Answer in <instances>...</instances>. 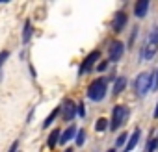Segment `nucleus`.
I'll use <instances>...</instances> for the list:
<instances>
[{
    "label": "nucleus",
    "instance_id": "nucleus-4",
    "mask_svg": "<svg viewBox=\"0 0 158 152\" xmlns=\"http://www.w3.org/2000/svg\"><path fill=\"white\" fill-rule=\"evenodd\" d=\"M128 117V110L125 106H115L114 108V113H112V122H110V128L112 130H117Z\"/></svg>",
    "mask_w": 158,
    "mask_h": 152
},
{
    "label": "nucleus",
    "instance_id": "nucleus-10",
    "mask_svg": "<svg viewBox=\"0 0 158 152\" xmlns=\"http://www.w3.org/2000/svg\"><path fill=\"white\" fill-rule=\"evenodd\" d=\"M138 139H139V130L136 128V130H134V134H132V137L128 139V143H127V146H125V152H130V150H134V146H136Z\"/></svg>",
    "mask_w": 158,
    "mask_h": 152
},
{
    "label": "nucleus",
    "instance_id": "nucleus-3",
    "mask_svg": "<svg viewBox=\"0 0 158 152\" xmlns=\"http://www.w3.org/2000/svg\"><path fill=\"white\" fill-rule=\"evenodd\" d=\"M88 95H89V98H91V100H95V102L102 100V98H104V95H106V82H104V80H95V82L89 86Z\"/></svg>",
    "mask_w": 158,
    "mask_h": 152
},
{
    "label": "nucleus",
    "instance_id": "nucleus-26",
    "mask_svg": "<svg viewBox=\"0 0 158 152\" xmlns=\"http://www.w3.org/2000/svg\"><path fill=\"white\" fill-rule=\"evenodd\" d=\"M110 152H115V150H114V148H112V150H110Z\"/></svg>",
    "mask_w": 158,
    "mask_h": 152
},
{
    "label": "nucleus",
    "instance_id": "nucleus-8",
    "mask_svg": "<svg viewBox=\"0 0 158 152\" xmlns=\"http://www.w3.org/2000/svg\"><path fill=\"white\" fill-rule=\"evenodd\" d=\"M125 22H127V15H125V13H117V15L114 17L112 26H114V30H115V32H121V30H123V26H125Z\"/></svg>",
    "mask_w": 158,
    "mask_h": 152
},
{
    "label": "nucleus",
    "instance_id": "nucleus-24",
    "mask_svg": "<svg viewBox=\"0 0 158 152\" xmlns=\"http://www.w3.org/2000/svg\"><path fill=\"white\" fill-rule=\"evenodd\" d=\"M154 117L158 119V104H156V110H154Z\"/></svg>",
    "mask_w": 158,
    "mask_h": 152
},
{
    "label": "nucleus",
    "instance_id": "nucleus-21",
    "mask_svg": "<svg viewBox=\"0 0 158 152\" xmlns=\"http://www.w3.org/2000/svg\"><path fill=\"white\" fill-rule=\"evenodd\" d=\"M78 115H80V117H84V115H86V108H84V102H82L80 106H78Z\"/></svg>",
    "mask_w": 158,
    "mask_h": 152
},
{
    "label": "nucleus",
    "instance_id": "nucleus-15",
    "mask_svg": "<svg viewBox=\"0 0 158 152\" xmlns=\"http://www.w3.org/2000/svg\"><path fill=\"white\" fill-rule=\"evenodd\" d=\"M60 111H61V108H58V110H54V111H52V113H50V115L47 117V121H45V128H47V126H50V122H52V121L56 119V115H58Z\"/></svg>",
    "mask_w": 158,
    "mask_h": 152
},
{
    "label": "nucleus",
    "instance_id": "nucleus-9",
    "mask_svg": "<svg viewBox=\"0 0 158 152\" xmlns=\"http://www.w3.org/2000/svg\"><path fill=\"white\" fill-rule=\"evenodd\" d=\"M147 10H149V0H139L134 8V13H136V17H143L147 13Z\"/></svg>",
    "mask_w": 158,
    "mask_h": 152
},
{
    "label": "nucleus",
    "instance_id": "nucleus-11",
    "mask_svg": "<svg viewBox=\"0 0 158 152\" xmlns=\"http://www.w3.org/2000/svg\"><path fill=\"white\" fill-rule=\"evenodd\" d=\"M74 132H76V128H74V126H69V128H67V130L63 132V135L60 137V141H61V143L65 145V143H67L69 139H73V135H74Z\"/></svg>",
    "mask_w": 158,
    "mask_h": 152
},
{
    "label": "nucleus",
    "instance_id": "nucleus-13",
    "mask_svg": "<svg viewBox=\"0 0 158 152\" xmlns=\"http://www.w3.org/2000/svg\"><path fill=\"white\" fill-rule=\"evenodd\" d=\"M30 35H32V24H30V21H26V24H24V32H23V39H24V43H28Z\"/></svg>",
    "mask_w": 158,
    "mask_h": 152
},
{
    "label": "nucleus",
    "instance_id": "nucleus-20",
    "mask_svg": "<svg viewBox=\"0 0 158 152\" xmlns=\"http://www.w3.org/2000/svg\"><path fill=\"white\" fill-rule=\"evenodd\" d=\"M125 139H127V134H121V135L117 137V143H115V145H117V146H121V145L125 143Z\"/></svg>",
    "mask_w": 158,
    "mask_h": 152
},
{
    "label": "nucleus",
    "instance_id": "nucleus-23",
    "mask_svg": "<svg viewBox=\"0 0 158 152\" xmlns=\"http://www.w3.org/2000/svg\"><path fill=\"white\" fill-rule=\"evenodd\" d=\"M154 89H158V70H156V74H154Z\"/></svg>",
    "mask_w": 158,
    "mask_h": 152
},
{
    "label": "nucleus",
    "instance_id": "nucleus-16",
    "mask_svg": "<svg viewBox=\"0 0 158 152\" xmlns=\"http://www.w3.org/2000/svg\"><path fill=\"white\" fill-rule=\"evenodd\" d=\"M106 126H108L106 119H99V121H97V124H95V128H97L99 132H104V130H106Z\"/></svg>",
    "mask_w": 158,
    "mask_h": 152
},
{
    "label": "nucleus",
    "instance_id": "nucleus-18",
    "mask_svg": "<svg viewBox=\"0 0 158 152\" xmlns=\"http://www.w3.org/2000/svg\"><path fill=\"white\" fill-rule=\"evenodd\" d=\"M156 146H158V137H152V139L149 141V148H147V152H154Z\"/></svg>",
    "mask_w": 158,
    "mask_h": 152
},
{
    "label": "nucleus",
    "instance_id": "nucleus-2",
    "mask_svg": "<svg viewBox=\"0 0 158 152\" xmlns=\"http://www.w3.org/2000/svg\"><path fill=\"white\" fill-rule=\"evenodd\" d=\"M151 84H152V78L149 72H141L138 78H136V95L138 97H145L151 89Z\"/></svg>",
    "mask_w": 158,
    "mask_h": 152
},
{
    "label": "nucleus",
    "instance_id": "nucleus-12",
    "mask_svg": "<svg viewBox=\"0 0 158 152\" xmlns=\"http://www.w3.org/2000/svg\"><path fill=\"white\" fill-rule=\"evenodd\" d=\"M125 86H127V80H125V78H117V82H115V86H114V95H119V93L125 89Z\"/></svg>",
    "mask_w": 158,
    "mask_h": 152
},
{
    "label": "nucleus",
    "instance_id": "nucleus-17",
    "mask_svg": "<svg viewBox=\"0 0 158 152\" xmlns=\"http://www.w3.org/2000/svg\"><path fill=\"white\" fill-rule=\"evenodd\" d=\"M86 141V132L84 130H78V135H76V145H84Z\"/></svg>",
    "mask_w": 158,
    "mask_h": 152
},
{
    "label": "nucleus",
    "instance_id": "nucleus-1",
    "mask_svg": "<svg viewBox=\"0 0 158 152\" xmlns=\"http://www.w3.org/2000/svg\"><path fill=\"white\" fill-rule=\"evenodd\" d=\"M156 50H158V28L154 26V28H151V32H149L147 43H145L143 52H141V58L147 61V59H151V58L156 54Z\"/></svg>",
    "mask_w": 158,
    "mask_h": 152
},
{
    "label": "nucleus",
    "instance_id": "nucleus-14",
    "mask_svg": "<svg viewBox=\"0 0 158 152\" xmlns=\"http://www.w3.org/2000/svg\"><path fill=\"white\" fill-rule=\"evenodd\" d=\"M58 134H60L58 130H54V132L50 134V137H48V148H54V146H56V143H58V139H60Z\"/></svg>",
    "mask_w": 158,
    "mask_h": 152
},
{
    "label": "nucleus",
    "instance_id": "nucleus-6",
    "mask_svg": "<svg viewBox=\"0 0 158 152\" xmlns=\"http://www.w3.org/2000/svg\"><path fill=\"white\" fill-rule=\"evenodd\" d=\"M61 111H63V121H71V119H74L76 110H74V104H73L71 100H65V102H63Z\"/></svg>",
    "mask_w": 158,
    "mask_h": 152
},
{
    "label": "nucleus",
    "instance_id": "nucleus-5",
    "mask_svg": "<svg viewBox=\"0 0 158 152\" xmlns=\"http://www.w3.org/2000/svg\"><path fill=\"white\" fill-rule=\"evenodd\" d=\"M121 56H123V43L114 41V43L110 45V59H112V61H117Z\"/></svg>",
    "mask_w": 158,
    "mask_h": 152
},
{
    "label": "nucleus",
    "instance_id": "nucleus-7",
    "mask_svg": "<svg viewBox=\"0 0 158 152\" xmlns=\"http://www.w3.org/2000/svg\"><path fill=\"white\" fill-rule=\"evenodd\" d=\"M97 58H99V52H91V54H89V56L86 58V61L82 63V67H80V74H84V72H89Z\"/></svg>",
    "mask_w": 158,
    "mask_h": 152
},
{
    "label": "nucleus",
    "instance_id": "nucleus-25",
    "mask_svg": "<svg viewBox=\"0 0 158 152\" xmlns=\"http://www.w3.org/2000/svg\"><path fill=\"white\" fill-rule=\"evenodd\" d=\"M67 152H73V150H71V148H69V150H67Z\"/></svg>",
    "mask_w": 158,
    "mask_h": 152
},
{
    "label": "nucleus",
    "instance_id": "nucleus-22",
    "mask_svg": "<svg viewBox=\"0 0 158 152\" xmlns=\"http://www.w3.org/2000/svg\"><path fill=\"white\" fill-rule=\"evenodd\" d=\"M17 146H19V143H17V141H15V143H13V145H11V148H10V152H17Z\"/></svg>",
    "mask_w": 158,
    "mask_h": 152
},
{
    "label": "nucleus",
    "instance_id": "nucleus-19",
    "mask_svg": "<svg viewBox=\"0 0 158 152\" xmlns=\"http://www.w3.org/2000/svg\"><path fill=\"white\" fill-rule=\"evenodd\" d=\"M8 56H10V52H0V67H2V63L8 59Z\"/></svg>",
    "mask_w": 158,
    "mask_h": 152
}]
</instances>
